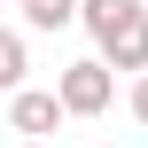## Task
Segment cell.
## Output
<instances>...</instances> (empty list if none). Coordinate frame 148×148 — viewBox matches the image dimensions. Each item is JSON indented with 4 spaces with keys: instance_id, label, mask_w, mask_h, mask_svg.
Instances as JSON below:
<instances>
[{
    "instance_id": "obj_6",
    "label": "cell",
    "mask_w": 148,
    "mask_h": 148,
    "mask_svg": "<svg viewBox=\"0 0 148 148\" xmlns=\"http://www.w3.org/2000/svg\"><path fill=\"white\" fill-rule=\"evenodd\" d=\"M23 86V31H0V94Z\"/></svg>"
},
{
    "instance_id": "obj_2",
    "label": "cell",
    "mask_w": 148,
    "mask_h": 148,
    "mask_svg": "<svg viewBox=\"0 0 148 148\" xmlns=\"http://www.w3.org/2000/svg\"><path fill=\"white\" fill-rule=\"evenodd\" d=\"M8 125H16L23 140H47V133L62 125V101H55V94H39V86H16V101H8Z\"/></svg>"
},
{
    "instance_id": "obj_7",
    "label": "cell",
    "mask_w": 148,
    "mask_h": 148,
    "mask_svg": "<svg viewBox=\"0 0 148 148\" xmlns=\"http://www.w3.org/2000/svg\"><path fill=\"white\" fill-rule=\"evenodd\" d=\"M133 117H140V125H148V70H140V78H133Z\"/></svg>"
},
{
    "instance_id": "obj_1",
    "label": "cell",
    "mask_w": 148,
    "mask_h": 148,
    "mask_svg": "<svg viewBox=\"0 0 148 148\" xmlns=\"http://www.w3.org/2000/svg\"><path fill=\"white\" fill-rule=\"evenodd\" d=\"M109 94H117V78H109L101 62H70V70L55 78V101H62V117H101V109H109Z\"/></svg>"
},
{
    "instance_id": "obj_8",
    "label": "cell",
    "mask_w": 148,
    "mask_h": 148,
    "mask_svg": "<svg viewBox=\"0 0 148 148\" xmlns=\"http://www.w3.org/2000/svg\"><path fill=\"white\" fill-rule=\"evenodd\" d=\"M23 148H39V140H23Z\"/></svg>"
},
{
    "instance_id": "obj_3",
    "label": "cell",
    "mask_w": 148,
    "mask_h": 148,
    "mask_svg": "<svg viewBox=\"0 0 148 148\" xmlns=\"http://www.w3.org/2000/svg\"><path fill=\"white\" fill-rule=\"evenodd\" d=\"M94 62H101V70H148V16H133L117 39H101Z\"/></svg>"
},
{
    "instance_id": "obj_4",
    "label": "cell",
    "mask_w": 148,
    "mask_h": 148,
    "mask_svg": "<svg viewBox=\"0 0 148 148\" xmlns=\"http://www.w3.org/2000/svg\"><path fill=\"white\" fill-rule=\"evenodd\" d=\"M133 16H148V0H78V23H86L94 39H117Z\"/></svg>"
},
{
    "instance_id": "obj_5",
    "label": "cell",
    "mask_w": 148,
    "mask_h": 148,
    "mask_svg": "<svg viewBox=\"0 0 148 148\" xmlns=\"http://www.w3.org/2000/svg\"><path fill=\"white\" fill-rule=\"evenodd\" d=\"M23 23L31 31H62V23H78V0H23Z\"/></svg>"
}]
</instances>
